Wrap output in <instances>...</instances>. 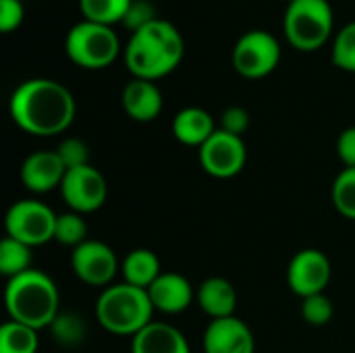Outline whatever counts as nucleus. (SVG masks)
<instances>
[{"instance_id":"nucleus-1","label":"nucleus","mask_w":355,"mask_h":353,"mask_svg":"<svg viewBox=\"0 0 355 353\" xmlns=\"http://www.w3.org/2000/svg\"><path fill=\"white\" fill-rule=\"evenodd\" d=\"M75 98L58 81L27 79L10 96V117L29 135L50 137L67 131L75 119Z\"/></svg>"},{"instance_id":"nucleus-2","label":"nucleus","mask_w":355,"mask_h":353,"mask_svg":"<svg viewBox=\"0 0 355 353\" xmlns=\"http://www.w3.org/2000/svg\"><path fill=\"white\" fill-rule=\"evenodd\" d=\"M183 54L185 42L179 29L164 19H154L131 33L125 46V64L135 79L156 81L173 73Z\"/></svg>"},{"instance_id":"nucleus-3","label":"nucleus","mask_w":355,"mask_h":353,"mask_svg":"<svg viewBox=\"0 0 355 353\" xmlns=\"http://www.w3.org/2000/svg\"><path fill=\"white\" fill-rule=\"evenodd\" d=\"M4 306L10 320L27 325L35 331L48 329L60 312L58 287L46 273L31 268L8 279Z\"/></svg>"},{"instance_id":"nucleus-4","label":"nucleus","mask_w":355,"mask_h":353,"mask_svg":"<svg viewBox=\"0 0 355 353\" xmlns=\"http://www.w3.org/2000/svg\"><path fill=\"white\" fill-rule=\"evenodd\" d=\"M154 312L148 289H139L125 281L102 289L96 302V318L102 329L121 337H135L154 322Z\"/></svg>"},{"instance_id":"nucleus-5","label":"nucleus","mask_w":355,"mask_h":353,"mask_svg":"<svg viewBox=\"0 0 355 353\" xmlns=\"http://www.w3.org/2000/svg\"><path fill=\"white\" fill-rule=\"evenodd\" d=\"M335 15L329 0H295L287 4L283 29L287 42L302 52L322 48L333 35Z\"/></svg>"},{"instance_id":"nucleus-6","label":"nucleus","mask_w":355,"mask_h":353,"mask_svg":"<svg viewBox=\"0 0 355 353\" xmlns=\"http://www.w3.org/2000/svg\"><path fill=\"white\" fill-rule=\"evenodd\" d=\"M64 50L77 67L96 71L106 69L116 60L121 52V40L112 27L83 19L69 29L64 37Z\"/></svg>"},{"instance_id":"nucleus-7","label":"nucleus","mask_w":355,"mask_h":353,"mask_svg":"<svg viewBox=\"0 0 355 353\" xmlns=\"http://www.w3.org/2000/svg\"><path fill=\"white\" fill-rule=\"evenodd\" d=\"M56 216L50 206L37 200L15 202L4 218L6 237H12L29 248L44 246L54 239Z\"/></svg>"},{"instance_id":"nucleus-8","label":"nucleus","mask_w":355,"mask_h":353,"mask_svg":"<svg viewBox=\"0 0 355 353\" xmlns=\"http://www.w3.org/2000/svg\"><path fill=\"white\" fill-rule=\"evenodd\" d=\"M279 60L281 44L264 29H252L243 33L233 48V67L245 79H262L270 75Z\"/></svg>"},{"instance_id":"nucleus-9","label":"nucleus","mask_w":355,"mask_h":353,"mask_svg":"<svg viewBox=\"0 0 355 353\" xmlns=\"http://www.w3.org/2000/svg\"><path fill=\"white\" fill-rule=\"evenodd\" d=\"M60 196L73 212L89 214L102 208V204L106 202L108 185L98 169L85 164L67 171L60 185Z\"/></svg>"},{"instance_id":"nucleus-10","label":"nucleus","mask_w":355,"mask_h":353,"mask_svg":"<svg viewBox=\"0 0 355 353\" xmlns=\"http://www.w3.org/2000/svg\"><path fill=\"white\" fill-rule=\"evenodd\" d=\"M248 150L243 137L231 135L223 129H216L214 135L200 148L202 169L216 179H231L239 175L245 166Z\"/></svg>"},{"instance_id":"nucleus-11","label":"nucleus","mask_w":355,"mask_h":353,"mask_svg":"<svg viewBox=\"0 0 355 353\" xmlns=\"http://www.w3.org/2000/svg\"><path fill=\"white\" fill-rule=\"evenodd\" d=\"M71 266L77 279L83 281L85 285L106 289L114 285L112 281L119 270V260L110 246L96 239H87L73 250Z\"/></svg>"},{"instance_id":"nucleus-12","label":"nucleus","mask_w":355,"mask_h":353,"mask_svg":"<svg viewBox=\"0 0 355 353\" xmlns=\"http://www.w3.org/2000/svg\"><path fill=\"white\" fill-rule=\"evenodd\" d=\"M331 277H333V266L329 256L314 248L297 252L287 268V283L291 291L302 300L324 293V289L331 283Z\"/></svg>"},{"instance_id":"nucleus-13","label":"nucleus","mask_w":355,"mask_h":353,"mask_svg":"<svg viewBox=\"0 0 355 353\" xmlns=\"http://www.w3.org/2000/svg\"><path fill=\"white\" fill-rule=\"evenodd\" d=\"M202 345L204 353H256L252 329L237 316L210 320Z\"/></svg>"},{"instance_id":"nucleus-14","label":"nucleus","mask_w":355,"mask_h":353,"mask_svg":"<svg viewBox=\"0 0 355 353\" xmlns=\"http://www.w3.org/2000/svg\"><path fill=\"white\" fill-rule=\"evenodd\" d=\"M64 175L67 166L62 164L56 150L33 152L21 164V181L33 193H48L56 187L60 189Z\"/></svg>"},{"instance_id":"nucleus-15","label":"nucleus","mask_w":355,"mask_h":353,"mask_svg":"<svg viewBox=\"0 0 355 353\" xmlns=\"http://www.w3.org/2000/svg\"><path fill=\"white\" fill-rule=\"evenodd\" d=\"M154 310L162 314H181L196 298L191 283L179 273H162L148 289Z\"/></svg>"},{"instance_id":"nucleus-16","label":"nucleus","mask_w":355,"mask_h":353,"mask_svg":"<svg viewBox=\"0 0 355 353\" xmlns=\"http://www.w3.org/2000/svg\"><path fill=\"white\" fill-rule=\"evenodd\" d=\"M123 108L129 119L150 123L162 110V94L154 81L133 77L123 89Z\"/></svg>"},{"instance_id":"nucleus-17","label":"nucleus","mask_w":355,"mask_h":353,"mask_svg":"<svg viewBox=\"0 0 355 353\" xmlns=\"http://www.w3.org/2000/svg\"><path fill=\"white\" fill-rule=\"evenodd\" d=\"M131 353H191V350L177 327L154 320L133 337Z\"/></svg>"},{"instance_id":"nucleus-18","label":"nucleus","mask_w":355,"mask_h":353,"mask_svg":"<svg viewBox=\"0 0 355 353\" xmlns=\"http://www.w3.org/2000/svg\"><path fill=\"white\" fill-rule=\"evenodd\" d=\"M214 119L208 110L200 106H187L179 110L173 119V135L183 146L202 148L216 131Z\"/></svg>"},{"instance_id":"nucleus-19","label":"nucleus","mask_w":355,"mask_h":353,"mask_svg":"<svg viewBox=\"0 0 355 353\" xmlns=\"http://www.w3.org/2000/svg\"><path fill=\"white\" fill-rule=\"evenodd\" d=\"M196 300L200 304V308L212 318H229L235 316V308H237V291L233 287L231 281L223 279V277H210L206 279L198 293Z\"/></svg>"},{"instance_id":"nucleus-20","label":"nucleus","mask_w":355,"mask_h":353,"mask_svg":"<svg viewBox=\"0 0 355 353\" xmlns=\"http://www.w3.org/2000/svg\"><path fill=\"white\" fill-rule=\"evenodd\" d=\"M121 270H123L125 283L135 285L139 289H150V285L162 275L158 256L146 248L129 252L121 264Z\"/></svg>"},{"instance_id":"nucleus-21","label":"nucleus","mask_w":355,"mask_h":353,"mask_svg":"<svg viewBox=\"0 0 355 353\" xmlns=\"http://www.w3.org/2000/svg\"><path fill=\"white\" fill-rule=\"evenodd\" d=\"M133 0H79V10L85 21L100 25H116L123 23Z\"/></svg>"},{"instance_id":"nucleus-22","label":"nucleus","mask_w":355,"mask_h":353,"mask_svg":"<svg viewBox=\"0 0 355 353\" xmlns=\"http://www.w3.org/2000/svg\"><path fill=\"white\" fill-rule=\"evenodd\" d=\"M48 329L52 333V339L64 350H77L87 337L85 320L77 312H71V310L58 312V316L54 318V322Z\"/></svg>"},{"instance_id":"nucleus-23","label":"nucleus","mask_w":355,"mask_h":353,"mask_svg":"<svg viewBox=\"0 0 355 353\" xmlns=\"http://www.w3.org/2000/svg\"><path fill=\"white\" fill-rule=\"evenodd\" d=\"M40 347L37 331L8 320L0 327V353H35Z\"/></svg>"},{"instance_id":"nucleus-24","label":"nucleus","mask_w":355,"mask_h":353,"mask_svg":"<svg viewBox=\"0 0 355 353\" xmlns=\"http://www.w3.org/2000/svg\"><path fill=\"white\" fill-rule=\"evenodd\" d=\"M31 262H33V254L31 248L12 239V237H4L0 243V273L6 279L19 277L27 270H31Z\"/></svg>"},{"instance_id":"nucleus-25","label":"nucleus","mask_w":355,"mask_h":353,"mask_svg":"<svg viewBox=\"0 0 355 353\" xmlns=\"http://www.w3.org/2000/svg\"><path fill=\"white\" fill-rule=\"evenodd\" d=\"M54 241L69 248H79L83 241H87V225L83 221V214L79 212H64L56 216L54 227Z\"/></svg>"},{"instance_id":"nucleus-26","label":"nucleus","mask_w":355,"mask_h":353,"mask_svg":"<svg viewBox=\"0 0 355 353\" xmlns=\"http://www.w3.org/2000/svg\"><path fill=\"white\" fill-rule=\"evenodd\" d=\"M333 204L339 214L355 221V169H343L333 183Z\"/></svg>"},{"instance_id":"nucleus-27","label":"nucleus","mask_w":355,"mask_h":353,"mask_svg":"<svg viewBox=\"0 0 355 353\" xmlns=\"http://www.w3.org/2000/svg\"><path fill=\"white\" fill-rule=\"evenodd\" d=\"M333 62L335 67L355 73V21L339 29L333 42Z\"/></svg>"},{"instance_id":"nucleus-28","label":"nucleus","mask_w":355,"mask_h":353,"mask_svg":"<svg viewBox=\"0 0 355 353\" xmlns=\"http://www.w3.org/2000/svg\"><path fill=\"white\" fill-rule=\"evenodd\" d=\"M333 314H335L333 302L324 293L310 295V298L302 300V316L312 327H324V325H329L331 318H333Z\"/></svg>"},{"instance_id":"nucleus-29","label":"nucleus","mask_w":355,"mask_h":353,"mask_svg":"<svg viewBox=\"0 0 355 353\" xmlns=\"http://www.w3.org/2000/svg\"><path fill=\"white\" fill-rule=\"evenodd\" d=\"M62 164L69 169H77V166H85L89 164V150H87V144L83 139H77V137H67L60 141V146L56 148Z\"/></svg>"},{"instance_id":"nucleus-30","label":"nucleus","mask_w":355,"mask_h":353,"mask_svg":"<svg viewBox=\"0 0 355 353\" xmlns=\"http://www.w3.org/2000/svg\"><path fill=\"white\" fill-rule=\"evenodd\" d=\"M25 10L21 0H0V31L10 33L17 31L23 23Z\"/></svg>"},{"instance_id":"nucleus-31","label":"nucleus","mask_w":355,"mask_h":353,"mask_svg":"<svg viewBox=\"0 0 355 353\" xmlns=\"http://www.w3.org/2000/svg\"><path fill=\"white\" fill-rule=\"evenodd\" d=\"M248 127H250V114H248V110L241 108V106H231V108H227L223 112L220 127L218 129H223V131H227L231 135H239L241 137L248 131Z\"/></svg>"},{"instance_id":"nucleus-32","label":"nucleus","mask_w":355,"mask_h":353,"mask_svg":"<svg viewBox=\"0 0 355 353\" xmlns=\"http://www.w3.org/2000/svg\"><path fill=\"white\" fill-rule=\"evenodd\" d=\"M156 17L152 12V4L150 2H146V0H133V4H131V8L127 12L125 21H123V25L133 33V31L141 29L144 25H148Z\"/></svg>"},{"instance_id":"nucleus-33","label":"nucleus","mask_w":355,"mask_h":353,"mask_svg":"<svg viewBox=\"0 0 355 353\" xmlns=\"http://www.w3.org/2000/svg\"><path fill=\"white\" fill-rule=\"evenodd\" d=\"M339 158L343 160L345 169H355V127H347L337 141Z\"/></svg>"},{"instance_id":"nucleus-34","label":"nucleus","mask_w":355,"mask_h":353,"mask_svg":"<svg viewBox=\"0 0 355 353\" xmlns=\"http://www.w3.org/2000/svg\"><path fill=\"white\" fill-rule=\"evenodd\" d=\"M285 2H287V4H291V2H295V0H285Z\"/></svg>"}]
</instances>
